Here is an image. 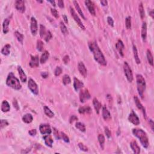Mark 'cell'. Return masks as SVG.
Here are the masks:
<instances>
[{
	"label": "cell",
	"mask_w": 154,
	"mask_h": 154,
	"mask_svg": "<svg viewBox=\"0 0 154 154\" xmlns=\"http://www.w3.org/2000/svg\"><path fill=\"white\" fill-rule=\"evenodd\" d=\"M58 6L60 7V8H64V2L63 1H62V0H59V1H58Z\"/></svg>",
	"instance_id": "680465c9"
},
{
	"label": "cell",
	"mask_w": 154,
	"mask_h": 154,
	"mask_svg": "<svg viewBox=\"0 0 154 154\" xmlns=\"http://www.w3.org/2000/svg\"><path fill=\"white\" fill-rule=\"evenodd\" d=\"M93 105H94L96 113H97L98 114H99L100 109H101V107H102V104H101V103L96 98H95L94 99H93Z\"/></svg>",
	"instance_id": "603a6c76"
},
{
	"label": "cell",
	"mask_w": 154,
	"mask_h": 154,
	"mask_svg": "<svg viewBox=\"0 0 154 154\" xmlns=\"http://www.w3.org/2000/svg\"><path fill=\"white\" fill-rule=\"evenodd\" d=\"M62 81H63V83L64 84V85H68L69 84H70V82H71V80H70L69 76L67 74L64 75Z\"/></svg>",
	"instance_id": "ab89813d"
},
{
	"label": "cell",
	"mask_w": 154,
	"mask_h": 154,
	"mask_svg": "<svg viewBox=\"0 0 154 154\" xmlns=\"http://www.w3.org/2000/svg\"><path fill=\"white\" fill-rule=\"evenodd\" d=\"M116 48L117 49L118 51H119V54H120V55H122L123 57L124 56V52H123V51L124 50V44L123 43V42L121 40H119L118 42H117L116 45Z\"/></svg>",
	"instance_id": "e0dca14e"
},
{
	"label": "cell",
	"mask_w": 154,
	"mask_h": 154,
	"mask_svg": "<svg viewBox=\"0 0 154 154\" xmlns=\"http://www.w3.org/2000/svg\"><path fill=\"white\" fill-rule=\"evenodd\" d=\"M101 4H102L103 6H107L108 2L106 0H103V1H101Z\"/></svg>",
	"instance_id": "91938a15"
},
{
	"label": "cell",
	"mask_w": 154,
	"mask_h": 154,
	"mask_svg": "<svg viewBox=\"0 0 154 154\" xmlns=\"http://www.w3.org/2000/svg\"><path fill=\"white\" fill-rule=\"evenodd\" d=\"M15 8L18 11L21 13H24L25 11V2L22 0H18L15 2Z\"/></svg>",
	"instance_id": "30bf717a"
},
{
	"label": "cell",
	"mask_w": 154,
	"mask_h": 154,
	"mask_svg": "<svg viewBox=\"0 0 154 154\" xmlns=\"http://www.w3.org/2000/svg\"><path fill=\"white\" fill-rule=\"evenodd\" d=\"M85 4H86V7H87V9L89 11V12L91 14H92L93 16L96 15V11H95V6L93 3L91 2V1L89 0H87L85 1Z\"/></svg>",
	"instance_id": "4fadbf2b"
},
{
	"label": "cell",
	"mask_w": 154,
	"mask_h": 154,
	"mask_svg": "<svg viewBox=\"0 0 154 154\" xmlns=\"http://www.w3.org/2000/svg\"><path fill=\"white\" fill-rule=\"evenodd\" d=\"M128 120L134 125H138L140 124V120H139L138 116L136 115V114L134 111H132L129 115Z\"/></svg>",
	"instance_id": "8fae6325"
},
{
	"label": "cell",
	"mask_w": 154,
	"mask_h": 154,
	"mask_svg": "<svg viewBox=\"0 0 154 154\" xmlns=\"http://www.w3.org/2000/svg\"><path fill=\"white\" fill-rule=\"evenodd\" d=\"M52 34H51V33L50 31H47V34H46L45 36L44 37H45V40L47 42H48L50 40V39L52 38Z\"/></svg>",
	"instance_id": "f6af8a7d"
},
{
	"label": "cell",
	"mask_w": 154,
	"mask_h": 154,
	"mask_svg": "<svg viewBox=\"0 0 154 154\" xmlns=\"http://www.w3.org/2000/svg\"><path fill=\"white\" fill-rule=\"evenodd\" d=\"M29 134L30 135L34 136V135H36V134H37V131L35 129H31V130L29 131Z\"/></svg>",
	"instance_id": "6f0895ef"
},
{
	"label": "cell",
	"mask_w": 154,
	"mask_h": 154,
	"mask_svg": "<svg viewBox=\"0 0 154 154\" xmlns=\"http://www.w3.org/2000/svg\"><path fill=\"white\" fill-rule=\"evenodd\" d=\"M39 65V60L38 56L32 57L30 62H29V66L31 68H36Z\"/></svg>",
	"instance_id": "ac0fdd59"
},
{
	"label": "cell",
	"mask_w": 154,
	"mask_h": 154,
	"mask_svg": "<svg viewBox=\"0 0 154 154\" xmlns=\"http://www.w3.org/2000/svg\"><path fill=\"white\" fill-rule=\"evenodd\" d=\"M40 132L42 134H51L52 132L50 126L48 124H42L39 127Z\"/></svg>",
	"instance_id": "7c38bea8"
},
{
	"label": "cell",
	"mask_w": 154,
	"mask_h": 154,
	"mask_svg": "<svg viewBox=\"0 0 154 154\" xmlns=\"http://www.w3.org/2000/svg\"><path fill=\"white\" fill-rule=\"evenodd\" d=\"M33 117L32 115L29 113L25 114L22 117V120L26 124H30L33 121Z\"/></svg>",
	"instance_id": "f1b7e54d"
},
{
	"label": "cell",
	"mask_w": 154,
	"mask_h": 154,
	"mask_svg": "<svg viewBox=\"0 0 154 154\" xmlns=\"http://www.w3.org/2000/svg\"><path fill=\"white\" fill-rule=\"evenodd\" d=\"M102 117L105 120H109L111 119L110 113L106 109V106H104L102 108Z\"/></svg>",
	"instance_id": "ffe728a7"
},
{
	"label": "cell",
	"mask_w": 154,
	"mask_h": 154,
	"mask_svg": "<svg viewBox=\"0 0 154 154\" xmlns=\"http://www.w3.org/2000/svg\"><path fill=\"white\" fill-rule=\"evenodd\" d=\"M48 2L51 3V4H52V6H55V1H48Z\"/></svg>",
	"instance_id": "03108f58"
},
{
	"label": "cell",
	"mask_w": 154,
	"mask_h": 154,
	"mask_svg": "<svg viewBox=\"0 0 154 154\" xmlns=\"http://www.w3.org/2000/svg\"><path fill=\"white\" fill-rule=\"evenodd\" d=\"M107 22H108V24H109L111 26V27H113V26H114V21H113V19H112V18H111V17H110V16H109V17L107 18Z\"/></svg>",
	"instance_id": "f5cc1de1"
},
{
	"label": "cell",
	"mask_w": 154,
	"mask_h": 154,
	"mask_svg": "<svg viewBox=\"0 0 154 154\" xmlns=\"http://www.w3.org/2000/svg\"><path fill=\"white\" fill-rule=\"evenodd\" d=\"M88 47L91 52H93L95 60L98 62L99 65L102 66H106V61L104 55H103L102 51L98 47V44L95 42H91L88 43Z\"/></svg>",
	"instance_id": "6da1fadb"
},
{
	"label": "cell",
	"mask_w": 154,
	"mask_h": 154,
	"mask_svg": "<svg viewBox=\"0 0 154 154\" xmlns=\"http://www.w3.org/2000/svg\"><path fill=\"white\" fill-rule=\"evenodd\" d=\"M98 141H99L100 145H101V148L104 149V145L105 143V137L102 134H99L98 135Z\"/></svg>",
	"instance_id": "f35d334b"
},
{
	"label": "cell",
	"mask_w": 154,
	"mask_h": 154,
	"mask_svg": "<svg viewBox=\"0 0 154 154\" xmlns=\"http://www.w3.org/2000/svg\"><path fill=\"white\" fill-rule=\"evenodd\" d=\"M43 109H44V112H45V114L48 116V117H50V118H52L54 117V113L52 112V111L50 109H49L48 106H45L43 107Z\"/></svg>",
	"instance_id": "d6a6232c"
},
{
	"label": "cell",
	"mask_w": 154,
	"mask_h": 154,
	"mask_svg": "<svg viewBox=\"0 0 154 154\" xmlns=\"http://www.w3.org/2000/svg\"><path fill=\"white\" fill-rule=\"evenodd\" d=\"M78 146H79L80 149L83 150V151H84V152H87L88 151V148L84 145V144L80 143L79 144H78Z\"/></svg>",
	"instance_id": "681fc988"
},
{
	"label": "cell",
	"mask_w": 154,
	"mask_h": 154,
	"mask_svg": "<svg viewBox=\"0 0 154 154\" xmlns=\"http://www.w3.org/2000/svg\"><path fill=\"white\" fill-rule=\"evenodd\" d=\"M138 10H139V13H140V16L141 18L143 19L145 18V10H144L143 6L142 3H140L139 4L138 6Z\"/></svg>",
	"instance_id": "d590c367"
},
{
	"label": "cell",
	"mask_w": 154,
	"mask_h": 154,
	"mask_svg": "<svg viewBox=\"0 0 154 154\" xmlns=\"http://www.w3.org/2000/svg\"><path fill=\"white\" fill-rule=\"evenodd\" d=\"M1 111L4 113L8 112V111H10V105L7 101H3L2 104H1Z\"/></svg>",
	"instance_id": "484cf974"
},
{
	"label": "cell",
	"mask_w": 154,
	"mask_h": 154,
	"mask_svg": "<svg viewBox=\"0 0 154 154\" xmlns=\"http://www.w3.org/2000/svg\"><path fill=\"white\" fill-rule=\"evenodd\" d=\"M10 24V19L9 18H6L5 19V20L3 22V33L4 34H7L9 31V25Z\"/></svg>",
	"instance_id": "d4e9b609"
},
{
	"label": "cell",
	"mask_w": 154,
	"mask_h": 154,
	"mask_svg": "<svg viewBox=\"0 0 154 154\" xmlns=\"http://www.w3.org/2000/svg\"><path fill=\"white\" fill-rule=\"evenodd\" d=\"M75 127L78 129H79L80 131L85 132L86 131V127H85L84 124L81 122H76Z\"/></svg>",
	"instance_id": "e575fe53"
},
{
	"label": "cell",
	"mask_w": 154,
	"mask_h": 154,
	"mask_svg": "<svg viewBox=\"0 0 154 154\" xmlns=\"http://www.w3.org/2000/svg\"><path fill=\"white\" fill-rule=\"evenodd\" d=\"M6 84L14 90H20L21 88V84L19 80L15 77L13 73H10L6 80Z\"/></svg>",
	"instance_id": "3957f363"
},
{
	"label": "cell",
	"mask_w": 154,
	"mask_h": 154,
	"mask_svg": "<svg viewBox=\"0 0 154 154\" xmlns=\"http://www.w3.org/2000/svg\"><path fill=\"white\" fill-rule=\"evenodd\" d=\"M14 36H15L16 38L17 39V40L20 42L21 43H23V40H24V36L22 34H21L20 33L18 32H14Z\"/></svg>",
	"instance_id": "8d00e7d4"
},
{
	"label": "cell",
	"mask_w": 154,
	"mask_h": 154,
	"mask_svg": "<svg viewBox=\"0 0 154 154\" xmlns=\"http://www.w3.org/2000/svg\"><path fill=\"white\" fill-rule=\"evenodd\" d=\"M147 60H148L149 63L151 66H153V56H152L151 52H150V51L149 50H148L147 51Z\"/></svg>",
	"instance_id": "836d02e7"
},
{
	"label": "cell",
	"mask_w": 154,
	"mask_h": 154,
	"mask_svg": "<svg viewBox=\"0 0 154 154\" xmlns=\"http://www.w3.org/2000/svg\"><path fill=\"white\" fill-rule=\"evenodd\" d=\"M136 79H137V90H138V94L143 99V94L146 90V82L145 78L142 75L138 74L136 76Z\"/></svg>",
	"instance_id": "277c9868"
},
{
	"label": "cell",
	"mask_w": 154,
	"mask_h": 154,
	"mask_svg": "<svg viewBox=\"0 0 154 154\" xmlns=\"http://www.w3.org/2000/svg\"><path fill=\"white\" fill-rule=\"evenodd\" d=\"M83 87H84V84H83V82L78 80V78H74V80H73V87H74L75 90L76 91H78L81 88H83Z\"/></svg>",
	"instance_id": "2e32d148"
},
{
	"label": "cell",
	"mask_w": 154,
	"mask_h": 154,
	"mask_svg": "<svg viewBox=\"0 0 154 154\" xmlns=\"http://www.w3.org/2000/svg\"><path fill=\"white\" fill-rule=\"evenodd\" d=\"M31 32L33 36H36L38 31V27H37V22L35 18L32 17L31 19Z\"/></svg>",
	"instance_id": "9c48e42d"
},
{
	"label": "cell",
	"mask_w": 154,
	"mask_h": 154,
	"mask_svg": "<svg viewBox=\"0 0 154 154\" xmlns=\"http://www.w3.org/2000/svg\"><path fill=\"white\" fill-rule=\"evenodd\" d=\"M134 101H135V105H136V106H137V107L138 108L139 110H140L142 112H143L144 117L146 118V113L145 109L144 108L143 105H142V103L140 102V100H139L138 98H137V96H134Z\"/></svg>",
	"instance_id": "9a60e30c"
},
{
	"label": "cell",
	"mask_w": 154,
	"mask_h": 154,
	"mask_svg": "<svg viewBox=\"0 0 154 154\" xmlns=\"http://www.w3.org/2000/svg\"><path fill=\"white\" fill-rule=\"evenodd\" d=\"M133 52H134V59H135V61L136 62V63L139 65L141 63L140 58L138 57V51H137V48L135 45H133Z\"/></svg>",
	"instance_id": "1f68e13d"
},
{
	"label": "cell",
	"mask_w": 154,
	"mask_h": 154,
	"mask_svg": "<svg viewBox=\"0 0 154 154\" xmlns=\"http://www.w3.org/2000/svg\"><path fill=\"white\" fill-rule=\"evenodd\" d=\"M41 75H42L43 78H47L48 76V73L47 72H42V73H41Z\"/></svg>",
	"instance_id": "94428289"
},
{
	"label": "cell",
	"mask_w": 154,
	"mask_h": 154,
	"mask_svg": "<svg viewBox=\"0 0 154 154\" xmlns=\"http://www.w3.org/2000/svg\"><path fill=\"white\" fill-rule=\"evenodd\" d=\"M149 14L152 16V18H153V10H152L151 11H149Z\"/></svg>",
	"instance_id": "e7e4bbea"
},
{
	"label": "cell",
	"mask_w": 154,
	"mask_h": 154,
	"mask_svg": "<svg viewBox=\"0 0 154 154\" xmlns=\"http://www.w3.org/2000/svg\"><path fill=\"white\" fill-rule=\"evenodd\" d=\"M49 57H50V54H49V52L47 51H45L42 54V56L40 57V62L42 64L45 63V62L48 60Z\"/></svg>",
	"instance_id": "f546056e"
},
{
	"label": "cell",
	"mask_w": 154,
	"mask_h": 154,
	"mask_svg": "<svg viewBox=\"0 0 154 154\" xmlns=\"http://www.w3.org/2000/svg\"><path fill=\"white\" fill-rule=\"evenodd\" d=\"M7 125H9V123H8L7 120H1V125H0V127H1V129L4 128V127H7Z\"/></svg>",
	"instance_id": "c3c4849f"
},
{
	"label": "cell",
	"mask_w": 154,
	"mask_h": 154,
	"mask_svg": "<svg viewBox=\"0 0 154 154\" xmlns=\"http://www.w3.org/2000/svg\"><path fill=\"white\" fill-rule=\"evenodd\" d=\"M70 13H71L72 16L73 18L74 19L75 22L77 23V24H78V26H79V27L81 28L82 29H83V30H85V29H86V28H85L84 25H83V22H81V19H80V18L78 17V15H77V14L76 13V12L75 11L74 9H73L72 7H70Z\"/></svg>",
	"instance_id": "8992f818"
},
{
	"label": "cell",
	"mask_w": 154,
	"mask_h": 154,
	"mask_svg": "<svg viewBox=\"0 0 154 154\" xmlns=\"http://www.w3.org/2000/svg\"><path fill=\"white\" fill-rule=\"evenodd\" d=\"M78 120V117H76V116H72L71 117H70L69 120H70V124H72V123H73V122H74L75 120Z\"/></svg>",
	"instance_id": "11a10c76"
},
{
	"label": "cell",
	"mask_w": 154,
	"mask_h": 154,
	"mask_svg": "<svg viewBox=\"0 0 154 154\" xmlns=\"http://www.w3.org/2000/svg\"><path fill=\"white\" fill-rule=\"evenodd\" d=\"M18 70L19 72V77H20V79L21 80V81L23 82V83H25L27 81V76H26L25 73H24V70L21 68V66H18Z\"/></svg>",
	"instance_id": "44dd1931"
},
{
	"label": "cell",
	"mask_w": 154,
	"mask_h": 154,
	"mask_svg": "<svg viewBox=\"0 0 154 154\" xmlns=\"http://www.w3.org/2000/svg\"><path fill=\"white\" fill-rule=\"evenodd\" d=\"M28 88H29L31 91L33 93H34V95H38L39 93V88L38 86L36 83H35V81L33 80L29 79L28 81Z\"/></svg>",
	"instance_id": "52a82bcc"
},
{
	"label": "cell",
	"mask_w": 154,
	"mask_h": 154,
	"mask_svg": "<svg viewBox=\"0 0 154 154\" xmlns=\"http://www.w3.org/2000/svg\"><path fill=\"white\" fill-rule=\"evenodd\" d=\"M63 61L64 62V63L66 64V65L69 63V62L70 61L69 56V55H65L63 58Z\"/></svg>",
	"instance_id": "db71d44e"
},
{
	"label": "cell",
	"mask_w": 154,
	"mask_h": 154,
	"mask_svg": "<svg viewBox=\"0 0 154 154\" xmlns=\"http://www.w3.org/2000/svg\"><path fill=\"white\" fill-rule=\"evenodd\" d=\"M62 72V69L60 67L57 66L54 70V74L56 76H58L61 74Z\"/></svg>",
	"instance_id": "bcb514c9"
},
{
	"label": "cell",
	"mask_w": 154,
	"mask_h": 154,
	"mask_svg": "<svg viewBox=\"0 0 154 154\" xmlns=\"http://www.w3.org/2000/svg\"><path fill=\"white\" fill-rule=\"evenodd\" d=\"M60 138L63 139V140L65 141V142H66V143H69V138L68 135H67L66 134H65L63 132H60Z\"/></svg>",
	"instance_id": "ee69618b"
},
{
	"label": "cell",
	"mask_w": 154,
	"mask_h": 154,
	"mask_svg": "<svg viewBox=\"0 0 154 154\" xmlns=\"http://www.w3.org/2000/svg\"><path fill=\"white\" fill-rule=\"evenodd\" d=\"M47 31L46 30V28L45 26L43 25H40V31H39V33H40V36L41 37H43L45 36L46 34H47Z\"/></svg>",
	"instance_id": "74e56055"
},
{
	"label": "cell",
	"mask_w": 154,
	"mask_h": 154,
	"mask_svg": "<svg viewBox=\"0 0 154 154\" xmlns=\"http://www.w3.org/2000/svg\"><path fill=\"white\" fill-rule=\"evenodd\" d=\"M90 98V95L88 92V90L83 89L80 91V99L81 102L84 103Z\"/></svg>",
	"instance_id": "ba28073f"
},
{
	"label": "cell",
	"mask_w": 154,
	"mask_h": 154,
	"mask_svg": "<svg viewBox=\"0 0 154 154\" xmlns=\"http://www.w3.org/2000/svg\"><path fill=\"white\" fill-rule=\"evenodd\" d=\"M13 104L14 107L17 110H18L19 109V107L18 104V102H17V101H16V99H14L13 102Z\"/></svg>",
	"instance_id": "9f6ffc18"
},
{
	"label": "cell",
	"mask_w": 154,
	"mask_h": 154,
	"mask_svg": "<svg viewBox=\"0 0 154 154\" xmlns=\"http://www.w3.org/2000/svg\"><path fill=\"white\" fill-rule=\"evenodd\" d=\"M53 132H54V135L55 137L57 139H60V132L58 131V130L55 128H53Z\"/></svg>",
	"instance_id": "7dc6e473"
},
{
	"label": "cell",
	"mask_w": 154,
	"mask_h": 154,
	"mask_svg": "<svg viewBox=\"0 0 154 154\" xmlns=\"http://www.w3.org/2000/svg\"><path fill=\"white\" fill-rule=\"evenodd\" d=\"M78 68L81 75H83L84 78H86L87 75V69L86 66H85L83 62H79L78 65Z\"/></svg>",
	"instance_id": "5bb4252c"
},
{
	"label": "cell",
	"mask_w": 154,
	"mask_h": 154,
	"mask_svg": "<svg viewBox=\"0 0 154 154\" xmlns=\"http://www.w3.org/2000/svg\"><path fill=\"white\" fill-rule=\"evenodd\" d=\"M63 18H64V21H65V22H66V24H68V18H67V16L66 15H63Z\"/></svg>",
	"instance_id": "be15d7a7"
},
{
	"label": "cell",
	"mask_w": 154,
	"mask_h": 154,
	"mask_svg": "<svg viewBox=\"0 0 154 154\" xmlns=\"http://www.w3.org/2000/svg\"><path fill=\"white\" fill-rule=\"evenodd\" d=\"M124 69L125 75L126 77H127L128 81L129 83H132V80H133V75H132L131 69L130 66H129V65L127 62H124Z\"/></svg>",
	"instance_id": "5b68a950"
},
{
	"label": "cell",
	"mask_w": 154,
	"mask_h": 154,
	"mask_svg": "<svg viewBox=\"0 0 154 154\" xmlns=\"http://www.w3.org/2000/svg\"><path fill=\"white\" fill-rule=\"evenodd\" d=\"M51 13L52 14L55 18H59V15H58V11H57V10H55V9H51Z\"/></svg>",
	"instance_id": "f907efd6"
},
{
	"label": "cell",
	"mask_w": 154,
	"mask_h": 154,
	"mask_svg": "<svg viewBox=\"0 0 154 154\" xmlns=\"http://www.w3.org/2000/svg\"><path fill=\"white\" fill-rule=\"evenodd\" d=\"M73 4H74V6H75V8H76V9L77 10V11H78V13H79V14H80V16H81L82 17V18L84 19V20H86V17H85L84 14H83V12L82 11V10L81 9V8H80L78 3L76 1H73Z\"/></svg>",
	"instance_id": "83f0119b"
},
{
	"label": "cell",
	"mask_w": 154,
	"mask_h": 154,
	"mask_svg": "<svg viewBox=\"0 0 154 154\" xmlns=\"http://www.w3.org/2000/svg\"><path fill=\"white\" fill-rule=\"evenodd\" d=\"M44 141H45V145L51 147L53 144V140H52L51 136L50 134H47V135L44 136L43 137Z\"/></svg>",
	"instance_id": "7402d4cb"
},
{
	"label": "cell",
	"mask_w": 154,
	"mask_h": 154,
	"mask_svg": "<svg viewBox=\"0 0 154 154\" xmlns=\"http://www.w3.org/2000/svg\"><path fill=\"white\" fill-rule=\"evenodd\" d=\"M60 29H61L62 33L65 34V35H66V34H68V29H67L66 27L65 26V24H64V23L62 22H60Z\"/></svg>",
	"instance_id": "b9f144b4"
},
{
	"label": "cell",
	"mask_w": 154,
	"mask_h": 154,
	"mask_svg": "<svg viewBox=\"0 0 154 154\" xmlns=\"http://www.w3.org/2000/svg\"><path fill=\"white\" fill-rule=\"evenodd\" d=\"M125 24L126 28L128 29H131V16H128L127 18H126Z\"/></svg>",
	"instance_id": "60d3db41"
},
{
	"label": "cell",
	"mask_w": 154,
	"mask_h": 154,
	"mask_svg": "<svg viewBox=\"0 0 154 154\" xmlns=\"http://www.w3.org/2000/svg\"><path fill=\"white\" fill-rule=\"evenodd\" d=\"M147 36V25L146 23L143 22L142 28V37L143 41L146 40Z\"/></svg>",
	"instance_id": "4316f807"
},
{
	"label": "cell",
	"mask_w": 154,
	"mask_h": 154,
	"mask_svg": "<svg viewBox=\"0 0 154 154\" xmlns=\"http://www.w3.org/2000/svg\"><path fill=\"white\" fill-rule=\"evenodd\" d=\"M132 150H133V152L135 153H140V147H139V146L138 144H137L136 141H132L131 142V143L130 144Z\"/></svg>",
	"instance_id": "d6986e66"
},
{
	"label": "cell",
	"mask_w": 154,
	"mask_h": 154,
	"mask_svg": "<svg viewBox=\"0 0 154 154\" xmlns=\"http://www.w3.org/2000/svg\"><path fill=\"white\" fill-rule=\"evenodd\" d=\"M37 49L39 51H42L43 49V43L42 42V41H41L40 40H37Z\"/></svg>",
	"instance_id": "7bdbcfd3"
},
{
	"label": "cell",
	"mask_w": 154,
	"mask_h": 154,
	"mask_svg": "<svg viewBox=\"0 0 154 154\" xmlns=\"http://www.w3.org/2000/svg\"><path fill=\"white\" fill-rule=\"evenodd\" d=\"M78 111L80 114H90L91 113V109L90 106H81L78 109Z\"/></svg>",
	"instance_id": "cb8c5ba5"
},
{
	"label": "cell",
	"mask_w": 154,
	"mask_h": 154,
	"mask_svg": "<svg viewBox=\"0 0 154 154\" xmlns=\"http://www.w3.org/2000/svg\"><path fill=\"white\" fill-rule=\"evenodd\" d=\"M10 45L9 44H7L1 50V53L3 55H8L10 54Z\"/></svg>",
	"instance_id": "4dcf8cb0"
},
{
	"label": "cell",
	"mask_w": 154,
	"mask_h": 154,
	"mask_svg": "<svg viewBox=\"0 0 154 154\" xmlns=\"http://www.w3.org/2000/svg\"><path fill=\"white\" fill-rule=\"evenodd\" d=\"M149 125L150 126V127H151L152 131H153V125H154V124H153V120H152V119H150V120H149Z\"/></svg>",
	"instance_id": "6125c7cd"
},
{
	"label": "cell",
	"mask_w": 154,
	"mask_h": 154,
	"mask_svg": "<svg viewBox=\"0 0 154 154\" xmlns=\"http://www.w3.org/2000/svg\"><path fill=\"white\" fill-rule=\"evenodd\" d=\"M105 133L106 136L109 138L111 137V133L110 131V129H109V128H108V127H105Z\"/></svg>",
	"instance_id": "816d5d0a"
},
{
	"label": "cell",
	"mask_w": 154,
	"mask_h": 154,
	"mask_svg": "<svg viewBox=\"0 0 154 154\" xmlns=\"http://www.w3.org/2000/svg\"><path fill=\"white\" fill-rule=\"evenodd\" d=\"M132 133L140 141V143L145 148L149 146V140L147 134L143 129L135 128L132 129Z\"/></svg>",
	"instance_id": "7a4b0ae2"
}]
</instances>
